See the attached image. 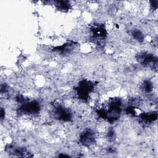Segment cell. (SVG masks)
<instances>
[{
	"instance_id": "6da1fadb",
	"label": "cell",
	"mask_w": 158,
	"mask_h": 158,
	"mask_svg": "<svg viewBox=\"0 0 158 158\" xmlns=\"http://www.w3.org/2000/svg\"><path fill=\"white\" fill-rule=\"evenodd\" d=\"M40 109V106L39 103L36 101H32L22 103L17 110V112L20 115H31L38 113Z\"/></svg>"
},
{
	"instance_id": "7a4b0ae2",
	"label": "cell",
	"mask_w": 158,
	"mask_h": 158,
	"mask_svg": "<svg viewBox=\"0 0 158 158\" xmlns=\"http://www.w3.org/2000/svg\"><path fill=\"white\" fill-rule=\"evenodd\" d=\"M93 89V84L86 80H83L80 82L77 88L78 97L83 100H86L89 97V94Z\"/></svg>"
},
{
	"instance_id": "3957f363",
	"label": "cell",
	"mask_w": 158,
	"mask_h": 158,
	"mask_svg": "<svg viewBox=\"0 0 158 158\" xmlns=\"http://www.w3.org/2000/svg\"><path fill=\"white\" fill-rule=\"evenodd\" d=\"M138 60L143 65L146 67H152L153 68L157 67V60L153 55L146 52H142L138 54Z\"/></svg>"
},
{
	"instance_id": "277c9868",
	"label": "cell",
	"mask_w": 158,
	"mask_h": 158,
	"mask_svg": "<svg viewBox=\"0 0 158 158\" xmlns=\"http://www.w3.org/2000/svg\"><path fill=\"white\" fill-rule=\"evenodd\" d=\"M54 114L56 118L63 121H69L72 117L70 112L68 109L59 104L54 107Z\"/></svg>"
},
{
	"instance_id": "5b68a950",
	"label": "cell",
	"mask_w": 158,
	"mask_h": 158,
	"mask_svg": "<svg viewBox=\"0 0 158 158\" xmlns=\"http://www.w3.org/2000/svg\"><path fill=\"white\" fill-rule=\"evenodd\" d=\"M6 151L9 154L18 157H32L30 153L24 148H20L12 145L6 146Z\"/></svg>"
},
{
	"instance_id": "8992f818",
	"label": "cell",
	"mask_w": 158,
	"mask_h": 158,
	"mask_svg": "<svg viewBox=\"0 0 158 158\" xmlns=\"http://www.w3.org/2000/svg\"><path fill=\"white\" fill-rule=\"evenodd\" d=\"M80 141L84 146H89L95 142V135L91 130H86L83 131L80 136Z\"/></svg>"
},
{
	"instance_id": "52a82bcc",
	"label": "cell",
	"mask_w": 158,
	"mask_h": 158,
	"mask_svg": "<svg viewBox=\"0 0 158 158\" xmlns=\"http://www.w3.org/2000/svg\"><path fill=\"white\" fill-rule=\"evenodd\" d=\"M93 38L97 42L101 41L106 36V31L103 25H98L92 30Z\"/></svg>"
},
{
	"instance_id": "ba28073f",
	"label": "cell",
	"mask_w": 158,
	"mask_h": 158,
	"mask_svg": "<svg viewBox=\"0 0 158 158\" xmlns=\"http://www.w3.org/2000/svg\"><path fill=\"white\" fill-rule=\"evenodd\" d=\"M75 42H72V41L68 42L62 46L57 47L56 48H55V51L60 52V53H62V54H66L72 50V47L75 46Z\"/></svg>"
},
{
	"instance_id": "9c48e42d",
	"label": "cell",
	"mask_w": 158,
	"mask_h": 158,
	"mask_svg": "<svg viewBox=\"0 0 158 158\" xmlns=\"http://www.w3.org/2000/svg\"><path fill=\"white\" fill-rule=\"evenodd\" d=\"M141 118L146 122H152L156 120L157 118V112H152L148 113H143L140 115Z\"/></svg>"
},
{
	"instance_id": "30bf717a",
	"label": "cell",
	"mask_w": 158,
	"mask_h": 158,
	"mask_svg": "<svg viewBox=\"0 0 158 158\" xmlns=\"http://www.w3.org/2000/svg\"><path fill=\"white\" fill-rule=\"evenodd\" d=\"M56 6L59 10H67L70 8V3L69 1H57L56 2Z\"/></svg>"
},
{
	"instance_id": "8fae6325",
	"label": "cell",
	"mask_w": 158,
	"mask_h": 158,
	"mask_svg": "<svg viewBox=\"0 0 158 158\" xmlns=\"http://www.w3.org/2000/svg\"><path fill=\"white\" fill-rule=\"evenodd\" d=\"M132 36L137 41H138L139 42H142L144 40V36L143 34L142 33V32L139 30H134L132 31Z\"/></svg>"
},
{
	"instance_id": "7c38bea8",
	"label": "cell",
	"mask_w": 158,
	"mask_h": 158,
	"mask_svg": "<svg viewBox=\"0 0 158 158\" xmlns=\"http://www.w3.org/2000/svg\"><path fill=\"white\" fill-rule=\"evenodd\" d=\"M142 89L145 93H150L152 90V84L150 81L146 80L142 85Z\"/></svg>"
},
{
	"instance_id": "4fadbf2b",
	"label": "cell",
	"mask_w": 158,
	"mask_h": 158,
	"mask_svg": "<svg viewBox=\"0 0 158 158\" xmlns=\"http://www.w3.org/2000/svg\"><path fill=\"white\" fill-rule=\"evenodd\" d=\"M4 114H5L4 110H3L2 108H1V119H3L4 116V115H5Z\"/></svg>"
}]
</instances>
